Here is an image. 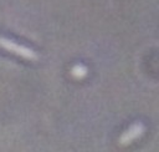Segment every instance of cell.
I'll return each instance as SVG.
<instances>
[{
	"instance_id": "obj_1",
	"label": "cell",
	"mask_w": 159,
	"mask_h": 152,
	"mask_svg": "<svg viewBox=\"0 0 159 152\" xmlns=\"http://www.w3.org/2000/svg\"><path fill=\"white\" fill-rule=\"evenodd\" d=\"M0 47L7 50L10 52H14V54H16V55H19V56H21L26 60L36 61L39 59V55L34 50H31L26 46H22L20 44H16L15 41L10 40V39H6V37H0Z\"/></svg>"
},
{
	"instance_id": "obj_2",
	"label": "cell",
	"mask_w": 159,
	"mask_h": 152,
	"mask_svg": "<svg viewBox=\"0 0 159 152\" xmlns=\"http://www.w3.org/2000/svg\"><path fill=\"white\" fill-rule=\"evenodd\" d=\"M144 132V126L143 123H134L132 127H129L119 138L120 145H128L129 142L134 141L137 137H139Z\"/></svg>"
},
{
	"instance_id": "obj_3",
	"label": "cell",
	"mask_w": 159,
	"mask_h": 152,
	"mask_svg": "<svg viewBox=\"0 0 159 152\" xmlns=\"http://www.w3.org/2000/svg\"><path fill=\"white\" fill-rule=\"evenodd\" d=\"M71 74H72L76 78H82V77L87 74V70H86V67L82 66V65H76V66L72 69Z\"/></svg>"
}]
</instances>
